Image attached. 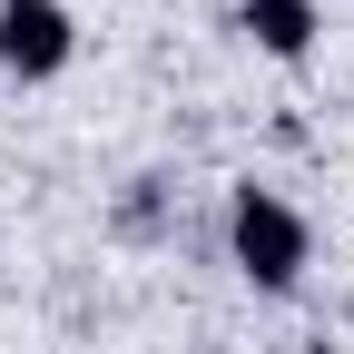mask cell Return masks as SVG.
I'll list each match as a JSON object with an SVG mask.
<instances>
[{
	"mask_svg": "<svg viewBox=\"0 0 354 354\" xmlns=\"http://www.w3.org/2000/svg\"><path fill=\"white\" fill-rule=\"evenodd\" d=\"M227 256H236V276L256 295H295L305 286V256H315V236H305V216L276 197V187H246L227 197Z\"/></svg>",
	"mask_w": 354,
	"mask_h": 354,
	"instance_id": "cell-1",
	"label": "cell"
},
{
	"mask_svg": "<svg viewBox=\"0 0 354 354\" xmlns=\"http://www.w3.org/2000/svg\"><path fill=\"white\" fill-rule=\"evenodd\" d=\"M79 50V20L59 0H0V69L10 79H59Z\"/></svg>",
	"mask_w": 354,
	"mask_h": 354,
	"instance_id": "cell-2",
	"label": "cell"
},
{
	"mask_svg": "<svg viewBox=\"0 0 354 354\" xmlns=\"http://www.w3.org/2000/svg\"><path fill=\"white\" fill-rule=\"evenodd\" d=\"M236 30L256 39L266 59H305L325 20H315V0H236Z\"/></svg>",
	"mask_w": 354,
	"mask_h": 354,
	"instance_id": "cell-3",
	"label": "cell"
},
{
	"mask_svg": "<svg viewBox=\"0 0 354 354\" xmlns=\"http://www.w3.org/2000/svg\"><path fill=\"white\" fill-rule=\"evenodd\" d=\"M305 354H335V344H305Z\"/></svg>",
	"mask_w": 354,
	"mask_h": 354,
	"instance_id": "cell-4",
	"label": "cell"
}]
</instances>
